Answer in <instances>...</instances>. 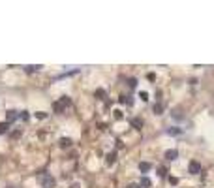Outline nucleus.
I'll list each match as a JSON object with an SVG mask.
<instances>
[{
	"label": "nucleus",
	"instance_id": "f257e3e1",
	"mask_svg": "<svg viewBox=\"0 0 214 188\" xmlns=\"http://www.w3.org/2000/svg\"><path fill=\"white\" fill-rule=\"evenodd\" d=\"M38 182H39L43 188H53V186H55V177L49 175V173H39V175H38Z\"/></svg>",
	"mask_w": 214,
	"mask_h": 188
},
{
	"label": "nucleus",
	"instance_id": "4be33fe9",
	"mask_svg": "<svg viewBox=\"0 0 214 188\" xmlns=\"http://www.w3.org/2000/svg\"><path fill=\"white\" fill-rule=\"evenodd\" d=\"M158 175H165V167H160V169H158Z\"/></svg>",
	"mask_w": 214,
	"mask_h": 188
},
{
	"label": "nucleus",
	"instance_id": "1a4fd4ad",
	"mask_svg": "<svg viewBox=\"0 0 214 188\" xmlns=\"http://www.w3.org/2000/svg\"><path fill=\"white\" fill-rule=\"evenodd\" d=\"M96 98H98V100H103L105 98V90L103 89H98V90H96Z\"/></svg>",
	"mask_w": 214,
	"mask_h": 188
},
{
	"label": "nucleus",
	"instance_id": "b1692460",
	"mask_svg": "<svg viewBox=\"0 0 214 188\" xmlns=\"http://www.w3.org/2000/svg\"><path fill=\"white\" fill-rule=\"evenodd\" d=\"M128 188H139V186H137V184H130Z\"/></svg>",
	"mask_w": 214,
	"mask_h": 188
},
{
	"label": "nucleus",
	"instance_id": "412c9836",
	"mask_svg": "<svg viewBox=\"0 0 214 188\" xmlns=\"http://www.w3.org/2000/svg\"><path fill=\"white\" fill-rule=\"evenodd\" d=\"M169 134H171V135H175V134H180V130H178V128H175V130H169Z\"/></svg>",
	"mask_w": 214,
	"mask_h": 188
},
{
	"label": "nucleus",
	"instance_id": "f8f14e48",
	"mask_svg": "<svg viewBox=\"0 0 214 188\" xmlns=\"http://www.w3.org/2000/svg\"><path fill=\"white\" fill-rule=\"evenodd\" d=\"M34 117H36L38 120H42V119H45V117H47V113H43V111H38V113H36Z\"/></svg>",
	"mask_w": 214,
	"mask_h": 188
},
{
	"label": "nucleus",
	"instance_id": "aec40b11",
	"mask_svg": "<svg viewBox=\"0 0 214 188\" xmlns=\"http://www.w3.org/2000/svg\"><path fill=\"white\" fill-rule=\"evenodd\" d=\"M115 119H116V120L122 119V113H120V111H115Z\"/></svg>",
	"mask_w": 214,
	"mask_h": 188
},
{
	"label": "nucleus",
	"instance_id": "ddd939ff",
	"mask_svg": "<svg viewBox=\"0 0 214 188\" xmlns=\"http://www.w3.org/2000/svg\"><path fill=\"white\" fill-rule=\"evenodd\" d=\"M8 126H9V122H0V134H4L8 130Z\"/></svg>",
	"mask_w": 214,
	"mask_h": 188
},
{
	"label": "nucleus",
	"instance_id": "2eb2a0df",
	"mask_svg": "<svg viewBox=\"0 0 214 188\" xmlns=\"http://www.w3.org/2000/svg\"><path fill=\"white\" fill-rule=\"evenodd\" d=\"M115 160H116V154H115V152H111V154L107 156V162H109V164H113Z\"/></svg>",
	"mask_w": 214,
	"mask_h": 188
},
{
	"label": "nucleus",
	"instance_id": "4468645a",
	"mask_svg": "<svg viewBox=\"0 0 214 188\" xmlns=\"http://www.w3.org/2000/svg\"><path fill=\"white\" fill-rule=\"evenodd\" d=\"M131 124H134V126H135V128H137V130H139V128H141V126H143V122H141V120H139V119H134V120H131Z\"/></svg>",
	"mask_w": 214,
	"mask_h": 188
},
{
	"label": "nucleus",
	"instance_id": "20e7f679",
	"mask_svg": "<svg viewBox=\"0 0 214 188\" xmlns=\"http://www.w3.org/2000/svg\"><path fill=\"white\" fill-rule=\"evenodd\" d=\"M19 117V111H15V109H9L8 113H6V119H8V122H13L15 119Z\"/></svg>",
	"mask_w": 214,
	"mask_h": 188
},
{
	"label": "nucleus",
	"instance_id": "9b49d317",
	"mask_svg": "<svg viewBox=\"0 0 214 188\" xmlns=\"http://www.w3.org/2000/svg\"><path fill=\"white\" fill-rule=\"evenodd\" d=\"M162 111H164V105H162V104H156V105H154V113H156V115H160Z\"/></svg>",
	"mask_w": 214,
	"mask_h": 188
},
{
	"label": "nucleus",
	"instance_id": "423d86ee",
	"mask_svg": "<svg viewBox=\"0 0 214 188\" xmlns=\"http://www.w3.org/2000/svg\"><path fill=\"white\" fill-rule=\"evenodd\" d=\"M150 164H149V162H141V164H139V169L143 171V173H146V171H150Z\"/></svg>",
	"mask_w": 214,
	"mask_h": 188
},
{
	"label": "nucleus",
	"instance_id": "7ed1b4c3",
	"mask_svg": "<svg viewBox=\"0 0 214 188\" xmlns=\"http://www.w3.org/2000/svg\"><path fill=\"white\" fill-rule=\"evenodd\" d=\"M188 171H190V173H193V175H197V173H201V164L199 162H190V166H188Z\"/></svg>",
	"mask_w": 214,
	"mask_h": 188
},
{
	"label": "nucleus",
	"instance_id": "a211bd4d",
	"mask_svg": "<svg viewBox=\"0 0 214 188\" xmlns=\"http://www.w3.org/2000/svg\"><path fill=\"white\" fill-rule=\"evenodd\" d=\"M128 85H130V87H135V85H137V79H134V77H131V79H130V83H128Z\"/></svg>",
	"mask_w": 214,
	"mask_h": 188
},
{
	"label": "nucleus",
	"instance_id": "6e6552de",
	"mask_svg": "<svg viewBox=\"0 0 214 188\" xmlns=\"http://www.w3.org/2000/svg\"><path fill=\"white\" fill-rule=\"evenodd\" d=\"M38 70H42V66H24V72H38Z\"/></svg>",
	"mask_w": 214,
	"mask_h": 188
},
{
	"label": "nucleus",
	"instance_id": "9d476101",
	"mask_svg": "<svg viewBox=\"0 0 214 188\" xmlns=\"http://www.w3.org/2000/svg\"><path fill=\"white\" fill-rule=\"evenodd\" d=\"M139 186H143V188H149L150 186V179H146V177H143L141 179V184Z\"/></svg>",
	"mask_w": 214,
	"mask_h": 188
},
{
	"label": "nucleus",
	"instance_id": "5701e85b",
	"mask_svg": "<svg viewBox=\"0 0 214 188\" xmlns=\"http://www.w3.org/2000/svg\"><path fill=\"white\" fill-rule=\"evenodd\" d=\"M70 188H81V186H79V184H77V182H73V184H71V186H70Z\"/></svg>",
	"mask_w": 214,
	"mask_h": 188
},
{
	"label": "nucleus",
	"instance_id": "dca6fc26",
	"mask_svg": "<svg viewBox=\"0 0 214 188\" xmlns=\"http://www.w3.org/2000/svg\"><path fill=\"white\" fill-rule=\"evenodd\" d=\"M139 98L143 102H146V100H149V94H146V92H139Z\"/></svg>",
	"mask_w": 214,
	"mask_h": 188
},
{
	"label": "nucleus",
	"instance_id": "6ab92c4d",
	"mask_svg": "<svg viewBox=\"0 0 214 188\" xmlns=\"http://www.w3.org/2000/svg\"><path fill=\"white\" fill-rule=\"evenodd\" d=\"M169 182H171V184H177L178 179H177V177H169Z\"/></svg>",
	"mask_w": 214,
	"mask_h": 188
},
{
	"label": "nucleus",
	"instance_id": "f3484780",
	"mask_svg": "<svg viewBox=\"0 0 214 188\" xmlns=\"http://www.w3.org/2000/svg\"><path fill=\"white\" fill-rule=\"evenodd\" d=\"M19 117H21V119H23V120H27V119H28V111H23V113H21V115H19Z\"/></svg>",
	"mask_w": 214,
	"mask_h": 188
},
{
	"label": "nucleus",
	"instance_id": "39448f33",
	"mask_svg": "<svg viewBox=\"0 0 214 188\" xmlns=\"http://www.w3.org/2000/svg\"><path fill=\"white\" fill-rule=\"evenodd\" d=\"M178 158V152L175 149H169V151H165V160H177Z\"/></svg>",
	"mask_w": 214,
	"mask_h": 188
},
{
	"label": "nucleus",
	"instance_id": "0eeeda50",
	"mask_svg": "<svg viewBox=\"0 0 214 188\" xmlns=\"http://www.w3.org/2000/svg\"><path fill=\"white\" fill-rule=\"evenodd\" d=\"M70 145H71V139H70V138H62V139H60V147H64V149H68Z\"/></svg>",
	"mask_w": 214,
	"mask_h": 188
},
{
	"label": "nucleus",
	"instance_id": "f03ea898",
	"mask_svg": "<svg viewBox=\"0 0 214 188\" xmlns=\"http://www.w3.org/2000/svg\"><path fill=\"white\" fill-rule=\"evenodd\" d=\"M68 105H70V98H68V96H62V100L57 102L53 107H55V111H62L64 107H68Z\"/></svg>",
	"mask_w": 214,
	"mask_h": 188
}]
</instances>
